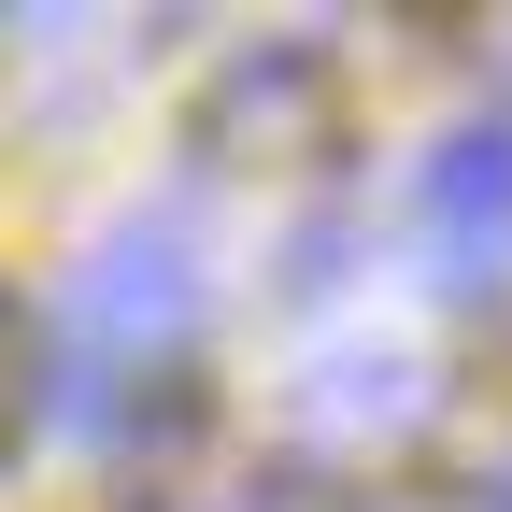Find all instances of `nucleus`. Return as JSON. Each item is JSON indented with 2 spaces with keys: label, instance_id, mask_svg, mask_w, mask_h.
<instances>
[{
  "label": "nucleus",
  "instance_id": "1",
  "mask_svg": "<svg viewBox=\"0 0 512 512\" xmlns=\"http://www.w3.org/2000/svg\"><path fill=\"white\" fill-rule=\"evenodd\" d=\"M185 328H200V242H185V214H128L72 271V342L86 356H171Z\"/></svg>",
  "mask_w": 512,
  "mask_h": 512
},
{
  "label": "nucleus",
  "instance_id": "2",
  "mask_svg": "<svg viewBox=\"0 0 512 512\" xmlns=\"http://www.w3.org/2000/svg\"><path fill=\"white\" fill-rule=\"evenodd\" d=\"M413 214H427V242H441V285L484 299L498 256H512V128H456V143H427Z\"/></svg>",
  "mask_w": 512,
  "mask_h": 512
},
{
  "label": "nucleus",
  "instance_id": "3",
  "mask_svg": "<svg viewBox=\"0 0 512 512\" xmlns=\"http://www.w3.org/2000/svg\"><path fill=\"white\" fill-rule=\"evenodd\" d=\"M413 413H427L413 356H328L313 370V427H413Z\"/></svg>",
  "mask_w": 512,
  "mask_h": 512
},
{
  "label": "nucleus",
  "instance_id": "4",
  "mask_svg": "<svg viewBox=\"0 0 512 512\" xmlns=\"http://www.w3.org/2000/svg\"><path fill=\"white\" fill-rule=\"evenodd\" d=\"M484 512H512V456H498V484H484Z\"/></svg>",
  "mask_w": 512,
  "mask_h": 512
}]
</instances>
